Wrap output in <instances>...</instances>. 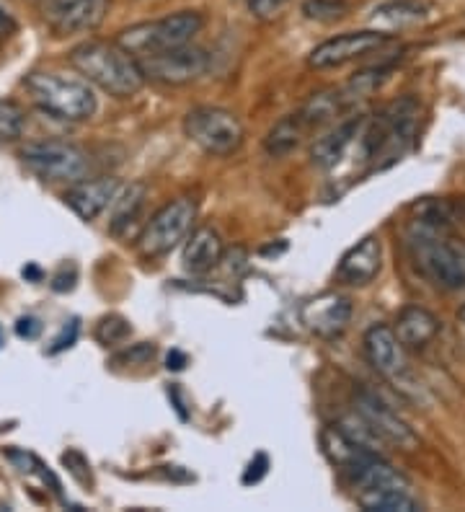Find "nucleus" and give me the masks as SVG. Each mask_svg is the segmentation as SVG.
Here are the masks:
<instances>
[{
	"instance_id": "1",
	"label": "nucleus",
	"mask_w": 465,
	"mask_h": 512,
	"mask_svg": "<svg viewBox=\"0 0 465 512\" xmlns=\"http://www.w3.org/2000/svg\"><path fill=\"white\" fill-rule=\"evenodd\" d=\"M406 246L416 269L437 288L465 290V244L450 236V228L411 220Z\"/></svg>"
},
{
	"instance_id": "2",
	"label": "nucleus",
	"mask_w": 465,
	"mask_h": 512,
	"mask_svg": "<svg viewBox=\"0 0 465 512\" xmlns=\"http://www.w3.org/2000/svg\"><path fill=\"white\" fill-rule=\"evenodd\" d=\"M70 65L99 86L106 94L127 99L145 86V73L137 57L119 47L117 42H83L70 52Z\"/></svg>"
},
{
	"instance_id": "3",
	"label": "nucleus",
	"mask_w": 465,
	"mask_h": 512,
	"mask_svg": "<svg viewBox=\"0 0 465 512\" xmlns=\"http://www.w3.org/2000/svg\"><path fill=\"white\" fill-rule=\"evenodd\" d=\"M31 101L42 112L68 122H83L96 114V94L83 78L62 73H31L24 81Z\"/></svg>"
},
{
	"instance_id": "4",
	"label": "nucleus",
	"mask_w": 465,
	"mask_h": 512,
	"mask_svg": "<svg viewBox=\"0 0 465 512\" xmlns=\"http://www.w3.org/2000/svg\"><path fill=\"white\" fill-rule=\"evenodd\" d=\"M202 26H205V19L197 11L168 13L163 19L143 21V24L124 29L117 37V44L135 57L153 55V52L174 50L181 44H189L202 32Z\"/></svg>"
},
{
	"instance_id": "5",
	"label": "nucleus",
	"mask_w": 465,
	"mask_h": 512,
	"mask_svg": "<svg viewBox=\"0 0 465 512\" xmlns=\"http://www.w3.org/2000/svg\"><path fill=\"white\" fill-rule=\"evenodd\" d=\"M416 125H419V101L403 96L388 104L365 132V158L370 161L385 158V163L398 161L414 140Z\"/></svg>"
},
{
	"instance_id": "6",
	"label": "nucleus",
	"mask_w": 465,
	"mask_h": 512,
	"mask_svg": "<svg viewBox=\"0 0 465 512\" xmlns=\"http://www.w3.org/2000/svg\"><path fill=\"white\" fill-rule=\"evenodd\" d=\"M184 132L186 138L210 156H230L241 148L246 138L241 119L220 107L192 109L184 119Z\"/></svg>"
},
{
	"instance_id": "7",
	"label": "nucleus",
	"mask_w": 465,
	"mask_h": 512,
	"mask_svg": "<svg viewBox=\"0 0 465 512\" xmlns=\"http://www.w3.org/2000/svg\"><path fill=\"white\" fill-rule=\"evenodd\" d=\"M197 218V205L189 197H179V200L163 205L148 225L140 233V249L145 256H163L184 241L192 231V223Z\"/></svg>"
},
{
	"instance_id": "8",
	"label": "nucleus",
	"mask_w": 465,
	"mask_h": 512,
	"mask_svg": "<svg viewBox=\"0 0 465 512\" xmlns=\"http://www.w3.org/2000/svg\"><path fill=\"white\" fill-rule=\"evenodd\" d=\"M143 68L145 81H158L166 86H184L207 73L210 68V55L202 47H194L192 42L174 47V50L153 52V55L137 57Z\"/></svg>"
},
{
	"instance_id": "9",
	"label": "nucleus",
	"mask_w": 465,
	"mask_h": 512,
	"mask_svg": "<svg viewBox=\"0 0 465 512\" xmlns=\"http://www.w3.org/2000/svg\"><path fill=\"white\" fill-rule=\"evenodd\" d=\"M21 158L34 174H39L47 182H81L88 174V158L81 148L70 143H31L21 150Z\"/></svg>"
},
{
	"instance_id": "10",
	"label": "nucleus",
	"mask_w": 465,
	"mask_h": 512,
	"mask_svg": "<svg viewBox=\"0 0 465 512\" xmlns=\"http://www.w3.org/2000/svg\"><path fill=\"white\" fill-rule=\"evenodd\" d=\"M354 412L365 419L383 443L393 445V448L411 453V450H419V445H422V440L411 430L409 422L398 417L393 406L385 404L378 394H372L367 388H357V394H354Z\"/></svg>"
},
{
	"instance_id": "11",
	"label": "nucleus",
	"mask_w": 465,
	"mask_h": 512,
	"mask_svg": "<svg viewBox=\"0 0 465 512\" xmlns=\"http://www.w3.org/2000/svg\"><path fill=\"white\" fill-rule=\"evenodd\" d=\"M365 357L372 368L378 370L383 378L396 383V388H409L411 373L409 363H406V347L398 342L396 331L388 324H372L365 331Z\"/></svg>"
},
{
	"instance_id": "12",
	"label": "nucleus",
	"mask_w": 465,
	"mask_h": 512,
	"mask_svg": "<svg viewBox=\"0 0 465 512\" xmlns=\"http://www.w3.org/2000/svg\"><path fill=\"white\" fill-rule=\"evenodd\" d=\"M112 0H44L42 16L52 32L60 37L88 34L99 29L109 13Z\"/></svg>"
},
{
	"instance_id": "13",
	"label": "nucleus",
	"mask_w": 465,
	"mask_h": 512,
	"mask_svg": "<svg viewBox=\"0 0 465 512\" xmlns=\"http://www.w3.org/2000/svg\"><path fill=\"white\" fill-rule=\"evenodd\" d=\"M391 39V34L378 32V29H367V32H347L339 37H331L321 42L316 50L310 52L308 63L316 70H329L347 65L362 55H370L372 50H380L385 42Z\"/></svg>"
},
{
	"instance_id": "14",
	"label": "nucleus",
	"mask_w": 465,
	"mask_h": 512,
	"mask_svg": "<svg viewBox=\"0 0 465 512\" xmlns=\"http://www.w3.org/2000/svg\"><path fill=\"white\" fill-rule=\"evenodd\" d=\"M305 329L321 339H336L352 321V300L339 293H321L310 298L300 311Z\"/></svg>"
},
{
	"instance_id": "15",
	"label": "nucleus",
	"mask_w": 465,
	"mask_h": 512,
	"mask_svg": "<svg viewBox=\"0 0 465 512\" xmlns=\"http://www.w3.org/2000/svg\"><path fill=\"white\" fill-rule=\"evenodd\" d=\"M119 182L114 176H104V179H93V182H75L73 187L65 192V205L73 210L75 215L86 223L99 218L106 207L114 205V197L119 194Z\"/></svg>"
},
{
	"instance_id": "16",
	"label": "nucleus",
	"mask_w": 465,
	"mask_h": 512,
	"mask_svg": "<svg viewBox=\"0 0 465 512\" xmlns=\"http://www.w3.org/2000/svg\"><path fill=\"white\" fill-rule=\"evenodd\" d=\"M380 267H383V246H380V238L367 236L341 256L339 277L344 282H349V285H367V282H372L380 275Z\"/></svg>"
},
{
	"instance_id": "17",
	"label": "nucleus",
	"mask_w": 465,
	"mask_h": 512,
	"mask_svg": "<svg viewBox=\"0 0 465 512\" xmlns=\"http://www.w3.org/2000/svg\"><path fill=\"white\" fill-rule=\"evenodd\" d=\"M393 331H396L398 342L406 350H422L440 334V319L432 311H427V308L409 306L398 313Z\"/></svg>"
},
{
	"instance_id": "18",
	"label": "nucleus",
	"mask_w": 465,
	"mask_h": 512,
	"mask_svg": "<svg viewBox=\"0 0 465 512\" xmlns=\"http://www.w3.org/2000/svg\"><path fill=\"white\" fill-rule=\"evenodd\" d=\"M362 125H365L362 117H349L347 122H339L334 130H329L323 138H318L313 143V150H310V158H313L318 169H334L336 163L344 158L349 145L354 143V138L360 135Z\"/></svg>"
},
{
	"instance_id": "19",
	"label": "nucleus",
	"mask_w": 465,
	"mask_h": 512,
	"mask_svg": "<svg viewBox=\"0 0 465 512\" xmlns=\"http://www.w3.org/2000/svg\"><path fill=\"white\" fill-rule=\"evenodd\" d=\"M223 241L212 228H197L184 244V267L192 275H205L223 262Z\"/></svg>"
},
{
	"instance_id": "20",
	"label": "nucleus",
	"mask_w": 465,
	"mask_h": 512,
	"mask_svg": "<svg viewBox=\"0 0 465 512\" xmlns=\"http://www.w3.org/2000/svg\"><path fill=\"white\" fill-rule=\"evenodd\" d=\"M429 6L422 0H391L372 11L370 24L378 32H401L406 26H414L427 19Z\"/></svg>"
},
{
	"instance_id": "21",
	"label": "nucleus",
	"mask_w": 465,
	"mask_h": 512,
	"mask_svg": "<svg viewBox=\"0 0 465 512\" xmlns=\"http://www.w3.org/2000/svg\"><path fill=\"white\" fill-rule=\"evenodd\" d=\"M411 487H378L354 492V500L367 512H419L422 502L409 492Z\"/></svg>"
},
{
	"instance_id": "22",
	"label": "nucleus",
	"mask_w": 465,
	"mask_h": 512,
	"mask_svg": "<svg viewBox=\"0 0 465 512\" xmlns=\"http://www.w3.org/2000/svg\"><path fill=\"white\" fill-rule=\"evenodd\" d=\"M321 448H323V453H326V458H329L334 466H339L341 471L349 469L352 463L362 461V458L370 456V453H375V450H367L365 445H360L357 440L349 438L347 432L341 430L339 425L323 427Z\"/></svg>"
},
{
	"instance_id": "23",
	"label": "nucleus",
	"mask_w": 465,
	"mask_h": 512,
	"mask_svg": "<svg viewBox=\"0 0 465 512\" xmlns=\"http://www.w3.org/2000/svg\"><path fill=\"white\" fill-rule=\"evenodd\" d=\"M145 197H148V187L143 182H135L124 189L122 194L114 197V210H112V228L114 236H127L140 220V213L145 207Z\"/></svg>"
},
{
	"instance_id": "24",
	"label": "nucleus",
	"mask_w": 465,
	"mask_h": 512,
	"mask_svg": "<svg viewBox=\"0 0 465 512\" xmlns=\"http://www.w3.org/2000/svg\"><path fill=\"white\" fill-rule=\"evenodd\" d=\"M308 130L305 122L300 119V114H290V117L279 119L277 125L269 130L267 140H264V148L272 158H285L290 156L292 150L303 143V132Z\"/></svg>"
},
{
	"instance_id": "25",
	"label": "nucleus",
	"mask_w": 465,
	"mask_h": 512,
	"mask_svg": "<svg viewBox=\"0 0 465 512\" xmlns=\"http://www.w3.org/2000/svg\"><path fill=\"white\" fill-rule=\"evenodd\" d=\"M26 117L19 104L0 99V140H16L24 132Z\"/></svg>"
},
{
	"instance_id": "26",
	"label": "nucleus",
	"mask_w": 465,
	"mask_h": 512,
	"mask_svg": "<svg viewBox=\"0 0 465 512\" xmlns=\"http://www.w3.org/2000/svg\"><path fill=\"white\" fill-rule=\"evenodd\" d=\"M347 13L344 0H305L303 16L310 21H336Z\"/></svg>"
},
{
	"instance_id": "27",
	"label": "nucleus",
	"mask_w": 465,
	"mask_h": 512,
	"mask_svg": "<svg viewBox=\"0 0 465 512\" xmlns=\"http://www.w3.org/2000/svg\"><path fill=\"white\" fill-rule=\"evenodd\" d=\"M99 339L104 344H117L122 342L124 337H130V324L124 319H119V316H112V319H104L99 324Z\"/></svg>"
},
{
	"instance_id": "28",
	"label": "nucleus",
	"mask_w": 465,
	"mask_h": 512,
	"mask_svg": "<svg viewBox=\"0 0 465 512\" xmlns=\"http://www.w3.org/2000/svg\"><path fill=\"white\" fill-rule=\"evenodd\" d=\"M287 3H290V0H246L248 11L254 13L256 19H272V16H277Z\"/></svg>"
},
{
	"instance_id": "29",
	"label": "nucleus",
	"mask_w": 465,
	"mask_h": 512,
	"mask_svg": "<svg viewBox=\"0 0 465 512\" xmlns=\"http://www.w3.org/2000/svg\"><path fill=\"white\" fill-rule=\"evenodd\" d=\"M267 474H269L267 453H256L254 461L248 463L246 474H243V484H246V487H251V484H259V481L264 479Z\"/></svg>"
},
{
	"instance_id": "30",
	"label": "nucleus",
	"mask_w": 465,
	"mask_h": 512,
	"mask_svg": "<svg viewBox=\"0 0 465 512\" xmlns=\"http://www.w3.org/2000/svg\"><path fill=\"white\" fill-rule=\"evenodd\" d=\"M16 334H19L21 339H37L39 334H42V321L34 319V316H24V319H19V324H16Z\"/></svg>"
},
{
	"instance_id": "31",
	"label": "nucleus",
	"mask_w": 465,
	"mask_h": 512,
	"mask_svg": "<svg viewBox=\"0 0 465 512\" xmlns=\"http://www.w3.org/2000/svg\"><path fill=\"white\" fill-rule=\"evenodd\" d=\"M75 337H78V321H70V324L65 326V329H62V334H60V337L55 339V347H52V350H50L52 355H55V352L68 350V347H73Z\"/></svg>"
},
{
	"instance_id": "32",
	"label": "nucleus",
	"mask_w": 465,
	"mask_h": 512,
	"mask_svg": "<svg viewBox=\"0 0 465 512\" xmlns=\"http://www.w3.org/2000/svg\"><path fill=\"white\" fill-rule=\"evenodd\" d=\"M65 272H68V269H62L60 275L55 277V282H52V288L57 290V293H65V290H73V285H75V269H70V275H65Z\"/></svg>"
},
{
	"instance_id": "33",
	"label": "nucleus",
	"mask_w": 465,
	"mask_h": 512,
	"mask_svg": "<svg viewBox=\"0 0 465 512\" xmlns=\"http://www.w3.org/2000/svg\"><path fill=\"white\" fill-rule=\"evenodd\" d=\"M13 32H16V19L8 13V8L0 6V39L11 37Z\"/></svg>"
},
{
	"instance_id": "34",
	"label": "nucleus",
	"mask_w": 465,
	"mask_h": 512,
	"mask_svg": "<svg viewBox=\"0 0 465 512\" xmlns=\"http://www.w3.org/2000/svg\"><path fill=\"white\" fill-rule=\"evenodd\" d=\"M186 365V355L184 352H171V355H168V370H181Z\"/></svg>"
},
{
	"instance_id": "35",
	"label": "nucleus",
	"mask_w": 465,
	"mask_h": 512,
	"mask_svg": "<svg viewBox=\"0 0 465 512\" xmlns=\"http://www.w3.org/2000/svg\"><path fill=\"white\" fill-rule=\"evenodd\" d=\"M458 319H460V324H463V329H465V306L460 308V313H458Z\"/></svg>"
},
{
	"instance_id": "36",
	"label": "nucleus",
	"mask_w": 465,
	"mask_h": 512,
	"mask_svg": "<svg viewBox=\"0 0 465 512\" xmlns=\"http://www.w3.org/2000/svg\"><path fill=\"white\" fill-rule=\"evenodd\" d=\"M0 347H3V329H0Z\"/></svg>"
}]
</instances>
